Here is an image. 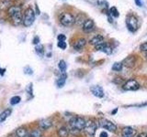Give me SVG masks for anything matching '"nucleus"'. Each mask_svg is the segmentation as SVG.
<instances>
[{"label":"nucleus","instance_id":"1","mask_svg":"<svg viewBox=\"0 0 147 137\" xmlns=\"http://www.w3.org/2000/svg\"><path fill=\"white\" fill-rule=\"evenodd\" d=\"M7 16L10 17L11 22L14 26L20 25L23 21V12L20 6H17V5H12L7 10Z\"/></svg>","mask_w":147,"mask_h":137},{"label":"nucleus","instance_id":"2","mask_svg":"<svg viewBox=\"0 0 147 137\" xmlns=\"http://www.w3.org/2000/svg\"><path fill=\"white\" fill-rule=\"evenodd\" d=\"M86 121L84 118L76 116V117H73L70 122H69V126L71 128V131L73 132H79L81 130L84 129V127L86 125Z\"/></svg>","mask_w":147,"mask_h":137},{"label":"nucleus","instance_id":"3","mask_svg":"<svg viewBox=\"0 0 147 137\" xmlns=\"http://www.w3.org/2000/svg\"><path fill=\"white\" fill-rule=\"evenodd\" d=\"M35 20V12L31 7H28L23 13V25L25 27H30Z\"/></svg>","mask_w":147,"mask_h":137},{"label":"nucleus","instance_id":"4","mask_svg":"<svg viewBox=\"0 0 147 137\" xmlns=\"http://www.w3.org/2000/svg\"><path fill=\"white\" fill-rule=\"evenodd\" d=\"M60 23L64 27H71L76 23V17L69 12H63L59 17Z\"/></svg>","mask_w":147,"mask_h":137},{"label":"nucleus","instance_id":"5","mask_svg":"<svg viewBox=\"0 0 147 137\" xmlns=\"http://www.w3.org/2000/svg\"><path fill=\"white\" fill-rule=\"evenodd\" d=\"M83 130H84L85 134L87 137H94L96 131V123L93 121L86 122Z\"/></svg>","mask_w":147,"mask_h":137},{"label":"nucleus","instance_id":"6","mask_svg":"<svg viewBox=\"0 0 147 137\" xmlns=\"http://www.w3.org/2000/svg\"><path fill=\"white\" fill-rule=\"evenodd\" d=\"M126 25L131 32H135L138 29V19L135 16L130 15L126 18Z\"/></svg>","mask_w":147,"mask_h":137},{"label":"nucleus","instance_id":"7","mask_svg":"<svg viewBox=\"0 0 147 137\" xmlns=\"http://www.w3.org/2000/svg\"><path fill=\"white\" fill-rule=\"evenodd\" d=\"M99 126L104 128V129H106V130H108V131L112 132L117 131V126L115 125L113 122L107 120V119H100L99 120Z\"/></svg>","mask_w":147,"mask_h":137},{"label":"nucleus","instance_id":"8","mask_svg":"<svg viewBox=\"0 0 147 137\" xmlns=\"http://www.w3.org/2000/svg\"><path fill=\"white\" fill-rule=\"evenodd\" d=\"M122 88L125 90H136L140 88V85L135 80H129L123 84Z\"/></svg>","mask_w":147,"mask_h":137},{"label":"nucleus","instance_id":"9","mask_svg":"<svg viewBox=\"0 0 147 137\" xmlns=\"http://www.w3.org/2000/svg\"><path fill=\"white\" fill-rule=\"evenodd\" d=\"M90 91L93 95H95L98 98H102L104 96V90L100 86H92L90 87Z\"/></svg>","mask_w":147,"mask_h":137},{"label":"nucleus","instance_id":"10","mask_svg":"<svg viewBox=\"0 0 147 137\" xmlns=\"http://www.w3.org/2000/svg\"><path fill=\"white\" fill-rule=\"evenodd\" d=\"M121 134H122V137H135L136 132L133 128L127 126V127H124L122 129Z\"/></svg>","mask_w":147,"mask_h":137},{"label":"nucleus","instance_id":"11","mask_svg":"<svg viewBox=\"0 0 147 137\" xmlns=\"http://www.w3.org/2000/svg\"><path fill=\"white\" fill-rule=\"evenodd\" d=\"M94 27H95L94 21L88 18V19H86L84 24H83V30L85 32H90L94 29Z\"/></svg>","mask_w":147,"mask_h":137},{"label":"nucleus","instance_id":"12","mask_svg":"<svg viewBox=\"0 0 147 137\" xmlns=\"http://www.w3.org/2000/svg\"><path fill=\"white\" fill-rule=\"evenodd\" d=\"M135 62H136V59L134 56H129L124 59L122 64L123 66H125L127 68H132L135 65Z\"/></svg>","mask_w":147,"mask_h":137},{"label":"nucleus","instance_id":"13","mask_svg":"<svg viewBox=\"0 0 147 137\" xmlns=\"http://www.w3.org/2000/svg\"><path fill=\"white\" fill-rule=\"evenodd\" d=\"M53 125V122L50 119H42L39 122V126L40 129H43V130H47L49 129L50 127H52Z\"/></svg>","mask_w":147,"mask_h":137},{"label":"nucleus","instance_id":"14","mask_svg":"<svg viewBox=\"0 0 147 137\" xmlns=\"http://www.w3.org/2000/svg\"><path fill=\"white\" fill-rule=\"evenodd\" d=\"M86 44V40L85 39H83V38L78 39L75 42V44H74V49L76 50H80L85 47Z\"/></svg>","mask_w":147,"mask_h":137},{"label":"nucleus","instance_id":"15","mask_svg":"<svg viewBox=\"0 0 147 137\" xmlns=\"http://www.w3.org/2000/svg\"><path fill=\"white\" fill-rule=\"evenodd\" d=\"M104 41V38H103V36H101V35H96L95 37H93L90 40H89V43L91 45H94V46H96V45H98L100 43H102Z\"/></svg>","mask_w":147,"mask_h":137},{"label":"nucleus","instance_id":"16","mask_svg":"<svg viewBox=\"0 0 147 137\" xmlns=\"http://www.w3.org/2000/svg\"><path fill=\"white\" fill-rule=\"evenodd\" d=\"M11 112H12L11 109H9V108L4 110V111L0 113V122H3L6 121L7 119L9 117V115L11 114Z\"/></svg>","mask_w":147,"mask_h":137},{"label":"nucleus","instance_id":"17","mask_svg":"<svg viewBox=\"0 0 147 137\" xmlns=\"http://www.w3.org/2000/svg\"><path fill=\"white\" fill-rule=\"evenodd\" d=\"M12 6L11 0H0V9L1 10H7Z\"/></svg>","mask_w":147,"mask_h":137},{"label":"nucleus","instance_id":"18","mask_svg":"<svg viewBox=\"0 0 147 137\" xmlns=\"http://www.w3.org/2000/svg\"><path fill=\"white\" fill-rule=\"evenodd\" d=\"M16 134L18 137H30L29 132H28L27 129L24 127H20V128H18V129H17Z\"/></svg>","mask_w":147,"mask_h":137},{"label":"nucleus","instance_id":"19","mask_svg":"<svg viewBox=\"0 0 147 137\" xmlns=\"http://www.w3.org/2000/svg\"><path fill=\"white\" fill-rule=\"evenodd\" d=\"M66 74L64 72H63V74L59 77V79L57 80L56 81V84L58 86V88H62V87H63V85L65 84V80H66Z\"/></svg>","mask_w":147,"mask_h":137},{"label":"nucleus","instance_id":"20","mask_svg":"<svg viewBox=\"0 0 147 137\" xmlns=\"http://www.w3.org/2000/svg\"><path fill=\"white\" fill-rule=\"evenodd\" d=\"M57 134L59 137H68L69 131L66 127H61L57 132Z\"/></svg>","mask_w":147,"mask_h":137},{"label":"nucleus","instance_id":"21","mask_svg":"<svg viewBox=\"0 0 147 137\" xmlns=\"http://www.w3.org/2000/svg\"><path fill=\"white\" fill-rule=\"evenodd\" d=\"M122 67H123V64L122 62H115L112 66V70L115 71H121L122 70Z\"/></svg>","mask_w":147,"mask_h":137},{"label":"nucleus","instance_id":"22","mask_svg":"<svg viewBox=\"0 0 147 137\" xmlns=\"http://www.w3.org/2000/svg\"><path fill=\"white\" fill-rule=\"evenodd\" d=\"M85 21H86V18H85L84 15H78L76 17V22L77 23V24H79V25L83 26V24H84Z\"/></svg>","mask_w":147,"mask_h":137},{"label":"nucleus","instance_id":"23","mask_svg":"<svg viewBox=\"0 0 147 137\" xmlns=\"http://www.w3.org/2000/svg\"><path fill=\"white\" fill-rule=\"evenodd\" d=\"M30 137H41V132L40 129H34L30 134Z\"/></svg>","mask_w":147,"mask_h":137},{"label":"nucleus","instance_id":"24","mask_svg":"<svg viewBox=\"0 0 147 137\" xmlns=\"http://www.w3.org/2000/svg\"><path fill=\"white\" fill-rule=\"evenodd\" d=\"M58 67H59V68H60V70H61L62 72H64L66 70V63H65V61H59V64H58Z\"/></svg>","mask_w":147,"mask_h":137},{"label":"nucleus","instance_id":"25","mask_svg":"<svg viewBox=\"0 0 147 137\" xmlns=\"http://www.w3.org/2000/svg\"><path fill=\"white\" fill-rule=\"evenodd\" d=\"M35 49H36V52H37V54H39L40 56H42L43 55V53H44V47L42 45H38V46H36V48H35Z\"/></svg>","mask_w":147,"mask_h":137},{"label":"nucleus","instance_id":"26","mask_svg":"<svg viewBox=\"0 0 147 137\" xmlns=\"http://www.w3.org/2000/svg\"><path fill=\"white\" fill-rule=\"evenodd\" d=\"M21 100V98L20 97V96H14V97H12L10 99V104L11 105H16L18 103H20Z\"/></svg>","mask_w":147,"mask_h":137},{"label":"nucleus","instance_id":"27","mask_svg":"<svg viewBox=\"0 0 147 137\" xmlns=\"http://www.w3.org/2000/svg\"><path fill=\"white\" fill-rule=\"evenodd\" d=\"M109 13H110V15H111L113 17H118L119 16L118 9H117V7H112L111 8H110Z\"/></svg>","mask_w":147,"mask_h":137},{"label":"nucleus","instance_id":"28","mask_svg":"<svg viewBox=\"0 0 147 137\" xmlns=\"http://www.w3.org/2000/svg\"><path fill=\"white\" fill-rule=\"evenodd\" d=\"M102 51H103L104 53H106V54L110 55V54L112 53V48L110 47V46L107 45V46H106V47L102 49Z\"/></svg>","mask_w":147,"mask_h":137},{"label":"nucleus","instance_id":"29","mask_svg":"<svg viewBox=\"0 0 147 137\" xmlns=\"http://www.w3.org/2000/svg\"><path fill=\"white\" fill-rule=\"evenodd\" d=\"M107 45H108V44H107V43H105L104 41H103L102 43H100V44H98V45H96V46H95V47H96V50H98V51H102V49H103Z\"/></svg>","mask_w":147,"mask_h":137},{"label":"nucleus","instance_id":"30","mask_svg":"<svg viewBox=\"0 0 147 137\" xmlns=\"http://www.w3.org/2000/svg\"><path fill=\"white\" fill-rule=\"evenodd\" d=\"M57 45H58V47L60 49H66V43L64 42V41H59Z\"/></svg>","mask_w":147,"mask_h":137},{"label":"nucleus","instance_id":"31","mask_svg":"<svg viewBox=\"0 0 147 137\" xmlns=\"http://www.w3.org/2000/svg\"><path fill=\"white\" fill-rule=\"evenodd\" d=\"M140 49L142 50V52H147V42L142 43V44L140 46Z\"/></svg>","mask_w":147,"mask_h":137},{"label":"nucleus","instance_id":"32","mask_svg":"<svg viewBox=\"0 0 147 137\" xmlns=\"http://www.w3.org/2000/svg\"><path fill=\"white\" fill-rule=\"evenodd\" d=\"M24 72L26 73V74H29V75H30V74H32V70L30 68V67H26L25 68H24Z\"/></svg>","mask_w":147,"mask_h":137},{"label":"nucleus","instance_id":"33","mask_svg":"<svg viewBox=\"0 0 147 137\" xmlns=\"http://www.w3.org/2000/svg\"><path fill=\"white\" fill-rule=\"evenodd\" d=\"M57 39H58L59 41H64L66 38H65V36H64L63 34H60V35L57 37Z\"/></svg>","mask_w":147,"mask_h":137},{"label":"nucleus","instance_id":"34","mask_svg":"<svg viewBox=\"0 0 147 137\" xmlns=\"http://www.w3.org/2000/svg\"><path fill=\"white\" fill-rule=\"evenodd\" d=\"M99 137H108V132H101L100 134H99Z\"/></svg>","mask_w":147,"mask_h":137},{"label":"nucleus","instance_id":"35","mask_svg":"<svg viewBox=\"0 0 147 137\" xmlns=\"http://www.w3.org/2000/svg\"><path fill=\"white\" fill-rule=\"evenodd\" d=\"M40 42V39H39V37H35L34 39H33V43L34 44H38Z\"/></svg>","mask_w":147,"mask_h":137},{"label":"nucleus","instance_id":"36","mask_svg":"<svg viewBox=\"0 0 147 137\" xmlns=\"http://www.w3.org/2000/svg\"><path fill=\"white\" fill-rule=\"evenodd\" d=\"M135 3L138 7H142V1L141 0H135Z\"/></svg>","mask_w":147,"mask_h":137},{"label":"nucleus","instance_id":"37","mask_svg":"<svg viewBox=\"0 0 147 137\" xmlns=\"http://www.w3.org/2000/svg\"><path fill=\"white\" fill-rule=\"evenodd\" d=\"M4 73H5V70H1V68H0V74L4 75Z\"/></svg>","mask_w":147,"mask_h":137},{"label":"nucleus","instance_id":"38","mask_svg":"<svg viewBox=\"0 0 147 137\" xmlns=\"http://www.w3.org/2000/svg\"><path fill=\"white\" fill-rule=\"evenodd\" d=\"M117 111H118V110L116 109V110H114V111H112V114H114V113H116L117 112Z\"/></svg>","mask_w":147,"mask_h":137},{"label":"nucleus","instance_id":"39","mask_svg":"<svg viewBox=\"0 0 147 137\" xmlns=\"http://www.w3.org/2000/svg\"><path fill=\"white\" fill-rule=\"evenodd\" d=\"M145 59H147V52H146V55H145Z\"/></svg>","mask_w":147,"mask_h":137},{"label":"nucleus","instance_id":"40","mask_svg":"<svg viewBox=\"0 0 147 137\" xmlns=\"http://www.w3.org/2000/svg\"><path fill=\"white\" fill-rule=\"evenodd\" d=\"M11 1L13 2V1H17V0H11Z\"/></svg>","mask_w":147,"mask_h":137}]
</instances>
